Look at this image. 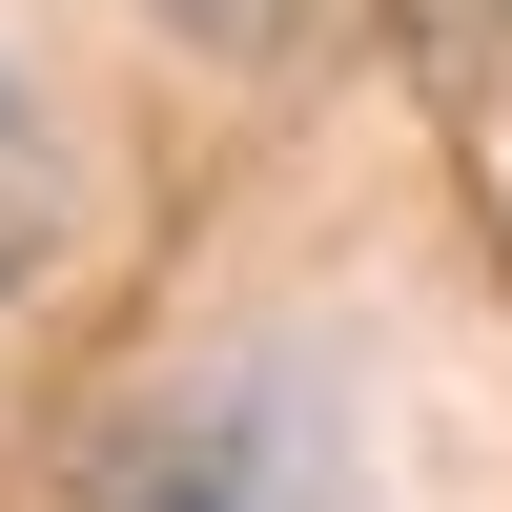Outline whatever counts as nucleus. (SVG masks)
<instances>
[{
	"instance_id": "3",
	"label": "nucleus",
	"mask_w": 512,
	"mask_h": 512,
	"mask_svg": "<svg viewBox=\"0 0 512 512\" xmlns=\"http://www.w3.org/2000/svg\"><path fill=\"white\" fill-rule=\"evenodd\" d=\"M185 21H205V41H267V21H287V0H185Z\"/></svg>"
},
{
	"instance_id": "4",
	"label": "nucleus",
	"mask_w": 512,
	"mask_h": 512,
	"mask_svg": "<svg viewBox=\"0 0 512 512\" xmlns=\"http://www.w3.org/2000/svg\"><path fill=\"white\" fill-rule=\"evenodd\" d=\"M492 21H512V0H492Z\"/></svg>"
},
{
	"instance_id": "2",
	"label": "nucleus",
	"mask_w": 512,
	"mask_h": 512,
	"mask_svg": "<svg viewBox=\"0 0 512 512\" xmlns=\"http://www.w3.org/2000/svg\"><path fill=\"white\" fill-rule=\"evenodd\" d=\"M62 246V164H41V123H21V82H0V287Z\"/></svg>"
},
{
	"instance_id": "1",
	"label": "nucleus",
	"mask_w": 512,
	"mask_h": 512,
	"mask_svg": "<svg viewBox=\"0 0 512 512\" xmlns=\"http://www.w3.org/2000/svg\"><path fill=\"white\" fill-rule=\"evenodd\" d=\"M82 512H369V410L328 349H205L144 410H103Z\"/></svg>"
}]
</instances>
